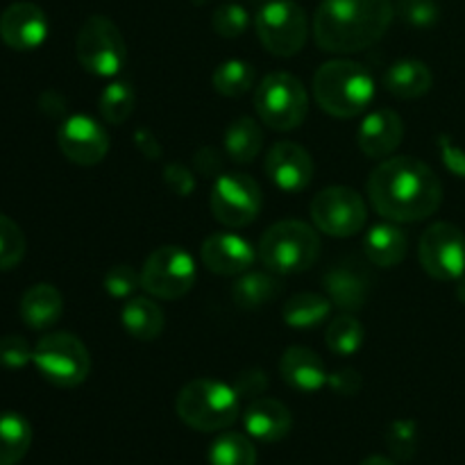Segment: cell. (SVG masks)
Instances as JSON below:
<instances>
[{"instance_id":"277c9868","label":"cell","mask_w":465,"mask_h":465,"mask_svg":"<svg viewBox=\"0 0 465 465\" xmlns=\"http://www.w3.org/2000/svg\"><path fill=\"white\" fill-rule=\"evenodd\" d=\"M257 254L263 268L275 275H295L318 262L321 236L302 221H280L263 232Z\"/></svg>"},{"instance_id":"8992f818","label":"cell","mask_w":465,"mask_h":465,"mask_svg":"<svg viewBox=\"0 0 465 465\" xmlns=\"http://www.w3.org/2000/svg\"><path fill=\"white\" fill-rule=\"evenodd\" d=\"M254 109L271 130L289 132L304 123L309 112V95L304 84L291 73H271L254 94Z\"/></svg>"},{"instance_id":"e0dca14e","label":"cell","mask_w":465,"mask_h":465,"mask_svg":"<svg viewBox=\"0 0 465 465\" xmlns=\"http://www.w3.org/2000/svg\"><path fill=\"white\" fill-rule=\"evenodd\" d=\"M200 259L212 272L223 277L243 275L252 268L257 250L248 239L232 232H218L204 239L200 248Z\"/></svg>"},{"instance_id":"4fadbf2b","label":"cell","mask_w":465,"mask_h":465,"mask_svg":"<svg viewBox=\"0 0 465 465\" xmlns=\"http://www.w3.org/2000/svg\"><path fill=\"white\" fill-rule=\"evenodd\" d=\"M262 189L252 177L243 173L218 177L212 189V200H209L213 218L221 225L234 227V230L250 225L262 212Z\"/></svg>"},{"instance_id":"f1b7e54d","label":"cell","mask_w":465,"mask_h":465,"mask_svg":"<svg viewBox=\"0 0 465 465\" xmlns=\"http://www.w3.org/2000/svg\"><path fill=\"white\" fill-rule=\"evenodd\" d=\"M263 145V132L252 118L243 116L236 118L225 132V148L227 154L234 159L236 163H250L257 159Z\"/></svg>"},{"instance_id":"9a60e30c","label":"cell","mask_w":465,"mask_h":465,"mask_svg":"<svg viewBox=\"0 0 465 465\" xmlns=\"http://www.w3.org/2000/svg\"><path fill=\"white\" fill-rule=\"evenodd\" d=\"M48 36V18L35 3H12L0 14V39L16 53L36 50Z\"/></svg>"},{"instance_id":"74e56055","label":"cell","mask_w":465,"mask_h":465,"mask_svg":"<svg viewBox=\"0 0 465 465\" xmlns=\"http://www.w3.org/2000/svg\"><path fill=\"white\" fill-rule=\"evenodd\" d=\"M141 286V272H136L132 266H114L104 275V291L112 298L125 300L134 295V291Z\"/></svg>"},{"instance_id":"2e32d148","label":"cell","mask_w":465,"mask_h":465,"mask_svg":"<svg viewBox=\"0 0 465 465\" xmlns=\"http://www.w3.org/2000/svg\"><path fill=\"white\" fill-rule=\"evenodd\" d=\"M266 173L277 189L286 193H300L312 184V154L293 141H277L266 154Z\"/></svg>"},{"instance_id":"e575fe53","label":"cell","mask_w":465,"mask_h":465,"mask_svg":"<svg viewBox=\"0 0 465 465\" xmlns=\"http://www.w3.org/2000/svg\"><path fill=\"white\" fill-rule=\"evenodd\" d=\"M213 32L223 39H236V36L243 35L250 25V14L243 5L236 3H225L213 12L212 18Z\"/></svg>"},{"instance_id":"5b68a950","label":"cell","mask_w":465,"mask_h":465,"mask_svg":"<svg viewBox=\"0 0 465 465\" xmlns=\"http://www.w3.org/2000/svg\"><path fill=\"white\" fill-rule=\"evenodd\" d=\"M239 393L216 380H193L180 391L175 411L184 425L198 431H223L239 418Z\"/></svg>"},{"instance_id":"60d3db41","label":"cell","mask_w":465,"mask_h":465,"mask_svg":"<svg viewBox=\"0 0 465 465\" xmlns=\"http://www.w3.org/2000/svg\"><path fill=\"white\" fill-rule=\"evenodd\" d=\"M327 384H330V389L334 391L336 395L352 398V395H357L359 391H361L363 380L354 368H341V371H336L334 375L327 377Z\"/></svg>"},{"instance_id":"30bf717a","label":"cell","mask_w":465,"mask_h":465,"mask_svg":"<svg viewBox=\"0 0 465 465\" xmlns=\"http://www.w3.org/2000/svg\"><path fill=\"white\" fill-rule=\"evenodd\" d=\"M195 262L184 248L163 245L157 248L143 263L141 286L145 293L159 300L184 298L195 284Z\"/></svg>"},{"instance_id":"ac0fdd59","label":"cell","mask_w":465,"mask_h":465,"mask_svg":"<svg viewBox=\"0 0 465 465\" xmlns=\"http://www.w3.org/2000/svg\"><path fill=\"white\" fill-rule=\"evenodd\" d=\"M404 139V123L393 109H375L359 125L357 141L366 157L384 159L398 150Z\"/></svg>"},{"instance_id":"484cf974","label":"cell","mask_w":465,"mask_h":465,"mask_svg":"<svg viewBox=\"0 0 465 465\" xmlns=\"http://www.w3.org/2000/svg\"><path fill=\"white\" fill-rule=\"evenodd\" d=\"M32 427L21 413H0V465H18L30 452Z\"/></svg>"},{"instance_id":"52a82bcc","label":"cell","mask_w":465,"mask_h":465,"mask_svg":"<svg viewBox=\"0 0 465 465\" xmlns=\"http://www.w3.org/2000/svg\"><path fill=\"white\" fill-rule=\"evenodd\" d=\"M36 371L59 389H75L89 377L91 357L86 345L68 331H53L45 334L35 345Z\"/></svg>"},{"instance_id":"83f0119b","label":"cell","mask_w":465,"mask_h":465,"mask_svg":"<svg viewBox=\"0 0 465 465\" xmlns=\"http://www.w3.org/2000/svg\"><path fill=\"white\" fill-rule=\"evenodd\" d=\"M331 300L318 293H295L289 302L282 307V318L289 327L295 330H312L322 325L330 318Z\"/></svg>"},{"instance_id":"5bb4252c","label":"cell","mask_w":465,"mask_h":465,"mask_svg":"<svg viewBox=\"0 0 465 465\" xmlns=\"http://www.w3.org/2000/svg\"><path fill=\"white\" fill-rule=\"evenodd\" d=\"M59 150L77 166H95L109 153L107 130L95 118L75 114L68 116L57 130Z\"/></svg>"},{"instance_id":"ee69618b","label":"cell","mask_w":465,"mask_h":465,"mask_svg":"<svg viewBox=\"0 0 465 465\" xmlns=\"http://www.w3.org/2000/svg\"><path fill=\"white\" fill-rule=\"evenodd\" d=\"M195 163H198L203 175H216L221 171V154L213 148H203L195 154Z\"/></svg>"},{"instance_id":"f546056e","label":"cell","mask_w":465,"mask_h":465,"mask_svg":"<svg viewBox=\"0 0 465 465\" xmlns=\"http://www.w3.org/2000/svg\"><path fill=\"white\" fill-rule=\"evenodd\" d=\"M213 89L225 98H241L254 84V66L243 59H227L213 71Z\"/></svg>"},{"instance_id":"3957f363","label":"cell","mask_w":465,"mask_h":465,"mask_svg":"<svg viewBox=\"0 0 465 465\" xmlns=\"http://www.w3.org/2000/svg\"><path fill=\"white\" fill-rule=\"evenodd\" d=\"M313 95L322 112L336 118H354L375 98L371 73L350 59H331L313 75Z\"/></svg>"},{"instance_id":"cb8c5ba5","label":"cell","mask_w":465,"mask_h":465,"mask_svg":"<svg viewBox=\"0 0 465 465\" xmlns=\"http://www.w3.org/2000/svg\"><path fill=\"white\" fill-rule=\"evenodd\" d=\"M431 84H434V75L420 59H402L393 64L384 75L386 91L402 100L422 98L431 89Z\"/></svg>"},{"instance_id":"7a4b0ae2","label":"cell","mask_w":465,"mask_h":465,"mask_svg":"<svg viewBox=\"0 0 465 465\" xmlns=\"http://www.w3.org/2000/svg\"><path fill=\"white\" fill-rule=\"evenodd\" d=\"M393 18V0H322L313 16V36L325 53L352 54L375 45Z\"/></svg>"},{"instance_id":"836d02e7","label":"cell","mask_w":465,"mask_h":465,"mask_svg":"<svg viewBox=\"0 0 465 465\" xmlns=\"http://www.w3.org/2000/svg\"><path fill=\"white\" fill-rule=\"evenodd\" d=\"M25 257V236L12 218L0 213V272L12 271Z\"/></svg>"},{"instance_id":"f35d334b","label":"cell","mask_w":465,"mask_h":465,"mask_svg":"<svg viewBox=\"0 0 465 465\" xmlns=\"http://www.w3.org/2000/svg\"><path fill=\"white\" fill-rule=\"evenodd\" d=\"M35 357V350L30 348L23 336H3L0 339V366L9 371L25 368Z\"/></svg>"},{"instance_id":"bcb514c9","label":"cell","mask_w":465,"mask_h":465,"mask_svg":"<svg viewBox=\"0 0 465 465\" xmlns=\"http://www.w3.org/2000/svg\"><path fill=\"white\" fill-rule=\"evenodd\" d=\"M457 282H459V284H457V298L465 304V275L461 277V280H457Z\"/></svg>"},{"instance_id":"7bdbcfd3","label":"cell","mask_w":465,"mask_h":465,"mask_svg":"<svg viewBox=\"0 0 465 465\" xmlns=\"http://www.w3.org/2000/svg\"><path fill=\"white\" fill-rule=\"evenodd\" d=\"M134 143L148 159H159L163 154L162 143L157 141V136L150 130H145V127H139V130L134 132Z\"/></svg>"},{"instance_id":"4316f807","label":"cell","mask_w":465,"mask_h":465,"mask_svg":"<svg viewBox=\"0 0 465 465\" xmlns=\"http://www.w3.org/2000/svg\"><path fill=\"white\" fill-rule=\"evenodd\" d=\"M282 284L275 272H243L232 289V298L241 309H262L280 295Z\"/></svg>"},{"instance_id":"7c38bea8","label":"cell","mask_w":465,"mask_h":465,"mask_svg":"<svg viewBox=\"0 0 465 465\" xmlns=\"http://www.w3.org/2000/svg\"><path fill=\"white\" fill-rule=\"evenodd\" d=\"M418 259L434 280H461L465 275V234L452 223H434L422 232Z\"/></svg>"},{"instance_id":"ffe728a7","label":"cell","mask_w":465,"mask_h":465,"mask_svg":"<svg viewBox=\"0 0 465 465\" xmlns=\"http://www.w3.org/2000/svg\"><path fill=\"white\" fill-rule=\"evenodd\" d=\"M245 431L262 443H277L286 439L293 427L291 411L272 398H254L243 413Z\"/></svg>"},{"instance_id":"d4e9b609","label":"cell","mask_w":465,"mask_h":465,"mask_svg":"<svg viewBox=\"0 0 465 465\" xmlns=\"http://www.w3.org/2000/svg\"><path fill=\"white\" fill-rule=\"evenodd\" d=\"M123 327L136 341H154L163 331V312L154 300L132 298L121 312Z\"/></svg>"},{"instance_id":"7402d4cb","label":"cell","mask_w":465,"mask_h":465,"mask_svg":"<svg viewBox=\"0 0 465 465\" xmlns=\"http://www.w3.org/2000/svg\"><path fill=\"white\" fill-rule=\"evenodd\" d=\"M64 313V298L53 284H35L23 293L21 318L30 330H50Z\"/></svg>"},{"instance_id":"44dd1931","label":"cell","mask_w":465,"mask_h":465,"mask_svg":"<svg viewBox=\"0 0 465 465\" xmlns=\"http://www.w3.org/2000/svg\"><path fill=\"white\" fill-rule=\"evenodd\" d=\"M280 375L291 389L300 393H316L327 384V371L322 359L313 350L293 345L280 359Z\"/></svg>"},{"instance_id":"f6af8a7d","label":"cell","mask_w":465,"mask_h":465,"mask_svg":"<svg viewBox=\"0 0 465 465\" xmlns=\"http://www.w3.org/2000/svg\"><path fill=\"white\" fill-rule=\"evenodd\" d=\"M359 465H395V463L386 457H368L366 461H361Z\"/></svg>"},{"instance_id":"ab89813d","label":"cell","mask_w":465,"mask_h":465,"mask_svg":"<svg viewBox=\"0 0 465 465\" xmlns=\"http://www.w3.org/2000/svg\"><path fill=\"white\" fill-rule=\"evenodd\" d=\"M163 182H166V186L173 193L182 195V198L191 195L195 189L193 173L186 166H182V163H168V166L163 168Z\"/></svg>"},{"instance_id":"d590c367","label":"cell","mask_w":465,"mask_h":465,"mask_svg":"<svg viewBox=\"0 0 465 465\" xmlns=\"http://www.w3.org/2000/svg\"><path fill=\"white\" fill-rule=\"evenodd\" d=\"M386 445H389L391 454L400 461H409L413 459L418 448V427L413 420H395L391 422L389 431H386Z\"/></svg>"},{"instance_id":"8fae6325","label":"cell","mask_w":465,"mask_h":465,"mask_svg":"<svg viewBox=\"0 0 465 465\" xmlns=\"http://www.w3.org/2000/svg\"><path fill=\"white\" fill-rule=\"evenodd\" d=\"M368 209L361 195L350 186H330L312 200V221L327 236L348 239L366 225Z\"/></svg>"},{"instance_id":"d6a6232c","label":"cell","mask_w":465,"mask_h":465,"mask_svg":"<svg viewBox=\"0 0 465 465\" xmlns=\"http://www.w3.org/2000/svg\"><path fill=\"white\" fill-rule=\"evenodd\" d=\"M325 341L331 352L339 354V357H350V354H354L363 345L361 322L354 316H350V313H343V316L334 318L327 325Z\"/></svg>"},{"instance_id":"ba28073f","label":"cell","mask_w":465,"mask_h":465,"mask_svg":"<svg viewBox=\"0 0 465 465\" xmlns=\"http://www.w3.org/2000/svg\"><path fill=\"white\" fill-rule=\"evenodd\" d=\"M75 54L84 71L98 77H114L125 66L127 45L112 18L95 14L77 32Z\"/></svg>"},{"instance_id":"d6986e66","label":"cell","mask_w":465,"mask_h":465,"mask_svg":"<svg viewBox=\"0 0 465 465\" xmlns=\"http://www.w3.org/2000/svg\"><path fill=\"white\" fill-rule=\"evenodd\" d=\"M325 291L331 304L345 313H354L366 307L368 293H371V275L357 263H339L330 268L325 275Z\"/></svg>"},{"instance_id":"603a6c76","label":"cell","mask_w":465,"mask_h":465,"mask_svg":"<svg viewBox=\"0 0 465 465\" xmlns=\"http://www.w3.org/2000/svg\"><path fill=\"white\" fill-rule=\"evenodd\" d=\"M409 239L395 223L375 225L363 239V254L377 268H393L404 262Z\"/></svg>"},{"instance_id":"8d00e7d4","label":"cell","mask_w":465,"mask_h":465,"mask_svg":"<svg viewBox=\"0 0 465 465\" xmlns=\"http://www.w3.org/2000/svg\"><path fill=\"white\" fill-rule=\"evenodd\" d=\"M395 14H398L407 25L425 30V27L436 25L440 9L436 0H398V3H395Z\"/></svg>"},{"instance_id":"6da1fadb","label":"cell","mask_w":465,"mask_h":465,"mask_svg":"<svg viewBox=\"0 0 465 465\" xmlns=\"http://www.w3.org/2000/svg\"><path fill=\"white\" fill-rule=\"evenodd\" d=\"M368 198L386 221L420 223L439 212L443 184L420 159L391 157L368 177Z\"/></svg>"},{"instance_id":"9c48e42d","label":"cell","mask_w":465,"mask_h":465,"mask_svg":"<svg viewBox=\"0 0 465 465\" xmlns=\"http://www.w3.org/2000/svg\"><path fill=\"white\" fill-rule=\"evenodd\" d=\"M254 30L263 48L277 57H293L304 48L309 21L293 0H268L254 18Z\"/></svg>"},{"instance_id":"4dcf8cb0","label":"cell","mask_w":465,"mask_h":465,"mask_svg":"<svg viewBox=\"0 0 465 465\" xmlns=\"http://www.w3.org/2000/svg\"><path fill=\"white\" fill-rule=\"evenodd\" d=\"M212 465H257V450L252 440L236 431L218 436L209 448Z\"/></svg>"},{"instance_id":"b9f144b4","label":"cell","mask_w":465,"mask_h":465,"mask_svg":"<svg viewBox=\"0 0 465 465\" xmlns=\"http://www.w3.org/2000/svg\"><path fill=\"white\" fill-rule=\"evenodd\" d=\"M266 377L262 371H245L243 375L236 380V393L239 398H259L266 391Z\"/></svg>"},{"instance_id":"1f68e13d","label":"cell","mask_w":465,"mask_h":465,"mask_svg":"<svg viewBox=\"0 0 465 465\" xmlns=\"http://www.w3.org/2000/svg\"><path fill=\"white\" fill-rule=\"evenodd\" d=\"M100 116L109 125H121L132 116L136 104V94L130 82H112L100 94Z\"/></svg>"}]
</instances>
